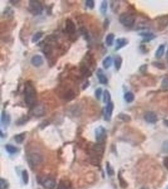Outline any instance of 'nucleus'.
Listing matches in <instances>:
<instances>
[{
	"mask_svg": "<svg viewBox=\"0 0 168 189\" xmlns=\"http://www.w3.org/2000/svg\"><path fill=\"white\" fill-rule=\"evenodd\" d=\"M103 102L104 103H108L111 102V95L110 91L108 90H105L103 93Z\"/></svg>",
	"mask_w": 168,
	"mask_h": 189,
	"instance_id": "nucleus-23",
	"label": "nucleus"
},
{
	"mask_svg": "<svg viewBox=\"0 0 168 189\" xmlns=\"http://www.w3.org/2000/svg\"><path fill=\"white\" fill-rule=\"evenodd\" d=\"M165 51V45L164 44H161L159 46L157 49L156 50V53H155V56L157 59H160L164 55V53Z\"/></svg>",
	"mask_w": 168,
	"mask_h": 189,
	"instance_id": "nucleus-17",
	"label": "nucleus"
},
{
	"mask_svg": "<svg viewBox=\"0 0 168 189\" xmlns=\"http://www.w3.org/2000/svg\"><path fill=\"white\" fill-rule=\"evenodd\" d=\"M86 5L90 8V9H93L94 7H95V1L93 0H87L86 1Z\"/></svg>",
	"mask_w": 168,
	"mask_h": 189,
	"instance_id": "nucleus-35",
	"label": "nucleus"
},
{
	"mask_svg": "<svg viewBox=\"0 0 168 189\" xmlns=\"http://www.w3.org/2000/svg\"><path fill=\"white\" fill-rule=\"evenodd\" d=\"M166 59H167V63H168V49H167V53H166Z\"/></svg>",
	"mask_w": 168,
	"mask_h": 189,
	"instance_id": "nucleus-42",
	"label": "nucleus"
},
{
	"mask_svg": "<svg viewBox=\"0 0 168 189\" xmlns=\"http://www.w3.org/2000/svg\"><path fill=\"white\" fill-rule=\"evenodd\" d=\"M139 35L144 37L143 42H149L154 39V38H156V35H155L153 33L149 32H141L139 33Z\"/></svg>",
	"mask_w": 168,
	"mask_h": 189,
	"instance_id": "nucleus-15",
	"label": "nucleus"
},
{
	"mask_svg": "<svg viewBox=\"0 0 168 189\" xmlns=\"http://www.w3.org/2000/svg\"><path fill=\"white\" fill-rule=\"evenodd\" d=\"M66 30L69 34H73L76 32L75 23L70 18H68L66 21Z\"/></svg>",
	"mask_w": 168,
	"mask_h": 189,
	"instance_id": "nucleus-12",
	"label": "nucleus"
},
{
	"mask_svg": "<svg viewBox=\"0 0 168 189\" xmlns=\"http://www.w3.org/2000/svg\"><path fill=\"white\" fill-rule=\"evenodd\" d=\"M103 93V90L102 88H98L95 91V97L98 100H100Z\"/></svg>",
	"mask_w": 168,
	"mask_h": 189,
	"instance_id": "nucleus-30",
	"label": "nucleus"
},
{
	"mask_svg": "<svg viewBox=\"0 0 168 189\" xmlns=\"http://www.w3.org/2000/svg\"><path fill=\"white\" fill-rule=\"evenodd\" d=\"M27 160L31 166L35 167L42 162L43 157L40 153L33 152L28 154Z\"/></svg>",
	"mask_w": 168,
	"mask_h": 189,
	"instance_id": "nucleus-4",
	"label": "nucleus"
},
{
	"mask_svg": "<svg viewBox=\"0 0 168 189\" xmlns=\"http://www.w3.org/2000/svg\"><path fill=\"white\" fill-rule=\"evenodd\" d=\"M162 148L164 151L166 153H168V141H166L163 142Z\"/></svg>",
	"mask_w": 168,
	"mask_h": 189,
	"instance_id": "nucleus-37",
	"label": "nucleus"
},
{
	"mask_svg": "<svg viewBox=\"0 0 168 189\" xmlns=\"http://www.w3.org/2000/svg\"><path fill=\"white\" fill-rule=\"evenodd\" d=\"M164 124L167 127H168V120H164Z\"/></svg>",
	"mask_w": 168,
	"mask_h": 189,
	"instance_id": "nucleus-41",
	"label": "nucleus"
},
{
	"mask_svg": "<svg viewBox=\"0 0 168 189\" xmlns=\"http://www.w3.org/2000/svg\"><path fill=\"white\" fill-rule=\"evenodd\" d=\"M22 179L23 181L25 184H27L28 182V179H29V176H28V173L27 170H23L22 171Z\"/></svg>",
	"mask_w": 168,
	"mask_h": 189,
	"instance_id": "nucleus-31",
	"label": "nucleus"
},
{
	"mask_svg": "<svg viewBox=\"0 0 168 189\" xmlns=\"http://www.w3.org/2000/svg\"><path fill=\"white\" fill-rule=\"evenodd\" d=\"M147 69V65H143V66H142L140 68V71H141V72L143 73V70L145 71Z\"/></svg>",
	"mask_w": 168,
	"mask_h": 189,
	"instance_id": "nucleus-40",
	"label": "nucleus"
},
{
	"mask_svg": "<svg viewBox=\"0 0 168 189\" xmlns=\"http://www.w3.org/2000/svg\"><path fill=\"white\" fill-rule=\"evenodd\" d=\"M161 88L162 90L168 91V78H166L163 79L161 83Z\"/></svg>",
	"mask_w": 168,
	"mask_h": 189,
	"instance_id": "nucleus-29",
	"label": "nucleus"
},
{
	"mask_svg": "<svg viewBox=\"0 0 168 189\" xmlns=\"http://www.w3.org/2000/svg\"><path fill=\"white\" fill-rule=\"evenodd\" d=\"M113 62V59L111 56H107L104 59L102 62L103 68L105 69H108L112 66Z\"/></svg>",
	"mask_w": 168,
	"mask_h": 189,
	"instance_id": "nucleus-18",
	"label": "nucleus"
},
{
	"mask_svg": "<svg viewBox=\"0 0 168 189\" xmlns=\"http://www.w3.org/2000/svg\"><path fill=\"white\" fill-rule=\"evenodd\" d=\"M124 100L126 102L132 103L135 99V95L131 91H127L124 94Z\"/></svg>",
	"mask_w": 168,
	"mask_h": 189,
	"instance_id": "nucleus-20",
	"label": "nucleus"
},
{
	"mask_svg": "<svg viewBox=\"0 0 168 189\" xmlns=\"http://www.w3.org/2000/svg\"><path fill=\"white\" fill-rule=\"evenodd\" d=\"M25 138V133L19 134L15 136V141L17 142V143H22V142L24 141Z\"/></svg>",
	"mask_w": 168,
	"mask_h": 189,
	"instance_id": "nucleus-28",
	"label": "nucleus"
},
{
	"mask_svg": "<svg viewBox=\"0 0 168 189\" xmlns=\"http://www.w3.org/2000/svg\"><path fill=\"white\" fill-rule=\"evenodd\" d=\"M31 62L33 66L36 67V68H39L44 64V61L43 57L39 54H36V55L33 56L32 57Z\"/></svg>",
	"mask_w": 168,
	"mask_h": 189,
	"instance_id": "nucleus-11",
	"label": "nucleus"
},
{
	"mask_svg": "<svg viewBox=\"0 0 168 189\" xmlns=\"http://www.w3.org/2000/svg\"><path fill=\"white\" fill-rule=\"evenodd\" d=\"M164 165L166 168V169L168 170V157H165L163 161Z\"/></svg>",
	"mask_w": 168,
	"mask_h": 189,
	"instance_id": "nucleus-39",
	"label": "nucleus"
},
{
	"mask_svg": "<svg viewBox=\"0 0 168 189\" xmlns=\"http://www.w3.org/2000/svg\"><path fill=\"white\" fill-rule=\"evenodd\" d=\"M74 92L72 90H67L66 92H64V93L63 94V98L67 101L72 100L74 98Z\"/></svg>",
	"mask_w": 168,
	"mask_h": 189,
	"instance_id": "nucleus-19",
	"label": "nucleus"
},
{
	"mask_svg": "<svg viewBox=\"0 0 168 189\" xmlns=\"http://www.w3.org/2000/svg\"><path fill=\"white\" fill-rule=\"evenodd\" d=\"M144 119L147 122L154 124L157 121V116L155 112L152 111H148L145 113Z\"/></svg>",
	"mask_w": 168,
	"mask_h": 189,
	"instance_id": "nucleus-10",
	"label": "nucleus"
},
{
	"mask_svg": "<svg viewBox=\"0 0 168 189\" xmlns=\"http://www.w3.org/2000/svg\"><path fill=\"white\" fill-rule=\"evenodd\" d=\"M108 9V3L107 1H103L102 3V5L100 6V11L102 13V14L104 15L107 12Z\"/></svg>",
	"mask_w": 168,
	"mask_h": 189,
	"instance_id": "nucleus-25",
	"label": "nucleus"
},
{
	"mask_svg": "<svg viewBox=\"0 0 168 189\" xmlns=\"http://www.w3.org/2000/svg\"><path fill=\"white\" fill-rule=\"evenodd\" d=\"M118 117L120 119L122 120L124 122H127L131 120V117L127 114H125V113H119V115H118Z\"/></svg>",
	"mask_w": 168,
	"mask_h": 189,
	"instance_id": "nucleus-27",
	"label": "nucleus"
},
{
	"mask_svg": "<svg viewBox=\"0 0 168 189\" xmlns=\"http://www.w3.org/2000/svg\"><path fill=\"white\" fill-rule=\"evenodd\" d=\"M115 39V35L112 33H109L106 37L105 39V43L106 45L108 47H110L113 44V42H114Z\"/></svg>",
	"mask_w": 168,
	"mask_h": 189,
	"instance_id": "nucleus-21",
	"label": "nucleus"
},
{
	"mask_svg": "<svg viewBox=\"0 0 168 189\" xmlns=\"http://www.w3.org/2000/svg\"><path fill=\"white\" fill-rule=\"evenodd\" d=\"M59 189H71L70 185L66 182H62L60 183Z\"/></svg>",
	"mask_w": 168,
	"mask_h": 189,
	"instance_id": "nucleus-34",
	"label": "nucleus"
},
{
	"mask_svg": "<svg viewBox=\"0 0 168 189\" xmlns=\"http://www.w3.org/2000/svg\"><path fill=\"white\" fill-rule=\"evenodd\" d=\"M28 8L31 13L34 15L42 14L43 11V6L42 3L37 0H31L29 1Z\"/></svg>",
	"mask_w": 168,
	"mask_h": 189,
	"instance_id": "nucleus-3",
	"label": "nucleus"
},
{
	"mask_svg": "<svg viewBox=\"0 0 168 189\" xmlns=\"http://www.w3.org/2000/svg\"><path fill=\"white\" fill-rule=\"evenodd\" d=\"M28 117L27 116H24L23 117H22V118H21L18 121H17V124H23L25 122H26L27 120H28Z\"/></svg>",
	"mask_w": 168,
	"mask_h": 189,
	"instance_id": "nucleus-36",
	"label": "nucleus"
},
{
	"mask_svg": "<svg viewBox=\"0 0 168 189\" xmlns=\"http://www.w3.org/2000/svg\"><path fill=\"white\" fill-rule=\"evenodd\" d=\"M40 182L44 188L47 189H54L56 184L54 179L50 177H45L41 179Z\"/></svg>",
	"mask_w": 168,
	"mask_h": 189,
	"instance_id": "nucleus-9",
	"label": "nucleus"
},
{
	"mask_svg": "<svg viewBox=\"0 0 168 189\" xmlns=\"http://www.w3.org/2000/svg\"><path fill=\"white\" fill-rule=\"evenodd\" d=\"M25 102L29 107H33L35 105L37 100V92L32 84L30 82L25 83L24 88Z\"/></svg>",
	"mask_w": 168,
	"mask_h": 189,
	"instance_id": "nucleus-1",
	"label": "nucleus"
},
{
	"mask_svg": "<svg viewBox=\"0 0 168 189\" xmlns=\"http://www.w3.org/2000/svg\"><path fill=\"white\" fill-rule=\"evenodd\" d=\"M45 107L42 104H37L32 107V114L36 117H42L45 114Z\"/></svg>",
	"mask_w": 168,
	"mask_h": 189,
	"instance_id": "nucleus-6",
	"label": "nucleus"
},
{
	"mask_svg": "<svg viewBox=\"0 0 168 189\" xmlns=\"http://www.w3.org/2000/svg\"><path fill=\"white\" fill-rule=\"evenodd\" d=\"M113 109H114V103L112 102H110L107 105V107L104 109V120L109 121L110 120L113 114Z\"/></svg>",
	"mask_w": 168,
	"mask_h": 189,
	"instance_id": "nucleus-8",
	"label": "nucleus"
},
{
	"mask_svg": "<svg viewBox=\"0 0 168 189\" xmlns=\"http://www.w3.org/2000/svg\"><path fill=\"white\" fill-rule=\"evenodd\" d=\"M152 64L154 66L156 67V68H157L158 69H165V65L162 62H158V61H154L152 62Z\"/></svg>",
	"mask_w": 168,
	"mask_h": 189,
	"instance_id": "nucleus-32",
	"label": "nucleus"
},
{
	"mask_svg": "<svg viewBox=\"0 0 168 189\" xmlns=\"http://www.w3.org/2000/svg\"><path fill=\"white\" fill-rule=\"evenodd\" d=\"M104 145L103 142H99L93 146L92 148V156L95 159H100L104 153Z\"/></svg>",
	"mask_w": 168,
	"mask_h": 189,
	"instance_id": "nucleus-5",
	"label": "nucleus"
},
{
	"mask_svg": "<svg viewBox=\"0 0 168 189\" xmlns=\"http://www.w3.org/2000/svg\"><path fill=\"white\" fill-rule=\"evenodd\" d=\"M95 137L98 142H103L107 137V131L102 126H100L95 130Z\"/></svg>",
	"mask_w": 168,
	"mask_h": 189,
	"instance_id": "nucleus-7",
	"label": "nucleus"
},
{
	"mask_svg": "<svg viewBox=\"0 0 168 189\" xmlns=\"http://www.w3.org/2000/svg\"><path fill=\"white\" fill-rule=\"evenodd\" d=\"M44 35V33L42 32H37V33H35L34 35H33V37H32V42L33 43H35L39 41L42 37Z\"/></svg>",
	"mask_w": 168,
	"mask_h": 189,
	"instance_id": "nucleus-24",
	"label": "nucleus"
},
{
	"mask_svg": "<svg viewBox=\"0 0 168 189\" xmlns=\"http://www.w3.org/2000/svg\"><path fill=\"white\" fill-rule=\"evenodd\" d=\"M96 76H97L98 81L101 84H103V85H107V84H108V79L105 76V74H104L102 69H99L97 71V73H96Z\"/></svg>",
	"mask_w": 168,
	"mask_h": 189,
	"instance_id": "nucleus-13",
	"label": "nucleus"
},
{
	"mask_svg": "<svg viewBox=\"0 0 168 189\" xmlns=\"http://www.w3.org/2000/svg\"><path fill=\"white\" fill-rule=\"evenodd\" d=\"M114 64L116 70L119 71L121 67V64H122V58L120 56H116L114 60Z\"/></svg>",
	"mask_w": 168,
	"mask_h": 189,
	"instance_id": "nucleus-22",
	"label": "nucleus"
},
{
	"mask_svg": "<svg viewBox=\"0 0 168 189\" xmlns=\"http://www.w3.org/2000/svg\"><path fill=\"white\" fill-rule=\"evenodd\" d=\"M119 22L124 27L131 28L133 26L136 22V17L131 13L124 12L119 16Z\"/></svg>",
	"mask_w": 168,
	"mask_h": 189,
	"instance_id": "nucleus-2",
	"label": "nucleus"
},
{
	"mask_svg": "<svg viewBox=\"0 0 168 189\" xmlns=\"http://www.w3.org/2000/svg\"><path fill=\"white\" fill-rule=\"evenodd\" d=\"M5 148H6V151L10 154H15L17 152V151H18L17 148H16V147H15L14 146H13V145H11V144L6 145Z\"/></svg>",
	"mask_w": 168,
	"mask_h": 189,
	"instance_id": "nucleus-26",
	"label": "nucleus"
},
{
	"mask_svg": "<svg viewBox=\"0 0 168 189\" xmlns=\"http://www.w3.org/2000/svg\"><path fill=\"white\" fill-rule=\"evenodd\" d=\"M1 123L4 125H9L10 122H11V119L10 115H8L6 112V111L3 110L1 113Z\"/></svg>",
	"mask_w": 168,
	"mask_h": 189,
	"instance_id": "nucleus-16",
	"label": "nucleus"
},
{
	"mask_svg": "<svg viewBox=\"0 0 168 189\" xmlns=\"http://www.w3.org/2000/svg\"><path fill=\"white\" fill-rule=\"evenodd\" d=\"M107 173L108 174V175H112L113 174V170L112 169V168L109 165V163L107 164Z\"/></svg>",
	"mask_w": 168,
	"mask_h": 189,
	"instance_id": "nucleus-38",
	"label": "nucleus"
},
{
	"mask_svg": "<svg viewBox=\"0 0 168 189\" xmlns=\"http://www.w3.org/2000/svg\"><path fill=\"white\" fill-rule=\"evenodd\" d=\"M8 187V183L3 178L0 179V189H7Z\"/></svg>",
	"mask_w": 168,
	"mask_h": 189,
	"instance_id": "nucleus-33",
	"label": "nucleus"
},
{
	"mask_svg": "<svg viewBox=\"0 0 168 189\" xmlns=\"http://www.w3.org/2000/svg\"><path fill=\"white\" fill-rule=\"evenodd\" d=\"M128 43V40L125 39V38H119L116 40V45L115 50H119L121 48L124 47L125 45H127Z\"/></svg>",
	"mask_w": 168,
	"mask_h": 189,
	"instance_id": "nucleus-14",
	"label": "nucleus"
}]
</instances>
